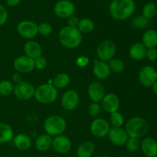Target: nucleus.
<instances>
[{
    "mask_svg": "<svg viewBox=\"0 0 157 157\" xmlns=\"http://www.w3.org/2000/svg\"><path fill=\"white\" fill-rule=\"evenodd\" d=\"M136 10L134 0H112L109 6V12L113 18L124 21L130 18Z\"/></svg>",
    "mask_w": 157,
    "mask_h": 157,
    "instance_id": "nucleus-1",
    "label": "nucleus"
},
{
    "mask_svg": "<svg viewBox=\"0 0 157 157\" xmlns=\"http://www.w3.org/2000/svg\"><path fill=\"white\" fill-rule=\"evenodd\" d=\"M58 40L61 45L66 48L75 49L82 42V34L78 28L64 26L58 33Z\"/></svg>",
    "mask_w": 157,
    "mask_h": 157,
    "instance_id": "nucleus-2",
    "label": "nucleus"
},
{
    "mask_svg": "<svg viewBox=\"0 0 157 157\" xmlns=\"http://www.w3.org/2000/svg\"><path fill=\"white\" fill-rule=\"evenodd\" d=\"M125 130L129 137L140 139L148 133L150 124L148 121L141 117H133L127 121L125 125Z\"/></svg>",
    "mask_w": 157,
    "mask_h": 157,
    "instance_id": "nucleus-3",
    "label": "nucleus"
},
{
    "mask_svg": "<svg viewBox=\"0 0 157 157\" xmlns=\"http://www.w3.org/2000/svg\"><path fill=\"white\" fill-rule=\"evenodd\" d=\"M43 127L46 134L55 137L64 133L67 127V123L62 117L59 115H52L46 118Z\"/></svg>",
    "mask_w": 157,
    "mask_h": 157,
    "instance_id": "nucleus-4",
    "label": "nucleus"
},
{
    "mask_svg": "<svg viewBox=\"0 0 157 157\" xmlns=\"http://www.w3.org/2000/svg\"><path fill=\"white\" fill-rule=\"evenodd\" d=\"M58 92L53 84H43L38 86L35 91L34 98L40 104H50L58 98Z\"/></svg>",
    "mask_w": 157,
    "mask_h": 157,
    "instance_id": "nucleus-5",
    "label": "nucleus"
},
{
    "mask_svg": "<svg viewBox=\"0 0 157 157\" xmlns=\"http://www.w3.org/2000/svg\"><path fill=\"white\" fill-rule=\"evenodd\" d=\"M117 52L116 44L113 41L110 39H106L100 42L96 48L97 56L99 60L108 62L113 58Z\"/></svg>",
    "mask_w": 157,
    "mask_h": 157,
    "instance_id": "nucleus-6",
    "label": "nucleus"
},
{
    "mask_svg": "<svg viewBox=\"0 0 157 157\" xmlns=\"http://www.w3.org/2000/svg\"><path fill=\"white\" fill-rule=\"evenodd\" d=\"M53 11L57 17L64 19L74 15L76 7L71 0H59L54 6Z\"/></svg>",
    "mask_w": 157,
    "mask_h": 157,
    "instance_id": "nucleus-7",
    "label": "nucleus"
},
{
    "mask_svg": "<svg viewBox=\"0 0 157 157\" xmlns=\"http://www.w3.org/2000/svg\"><path fill=\"white\" fill-rule=\"evenodd\" d=\"M35 88L34 85L28 81H21L14 86L13 93L17 99L21 101H29L34 98Z\"/></svg>",
    "mask_w": 157,
    "mask_h": 157,
    "instance_id": "nucleus-8",
    "label": "nucleus"
},
{
    "mask_svg": "<svg viewBox=\"0 0 157 157\" xmlns=\"http://www.w3.org/2000/svg\"><path fill=\"white\" fill-rule=\"evenodd\" d=\"M139 81L144 87H152L157 81V70L151 65H145L140 70Z\"/></svg>",
    "mask_w": 157,
    "mask_h": 157,
    "instance_id": "nucleus-9",
    "label": "nucleus"
},
{
    "mask_svg": "<svg viewBox=\"0 0 157 157\" xmlns=\"http://www.w3.org/2000/svg\"><path fill=\"white\" fill-rule=\"evenodd\" d=\"M17 32L19 35L25 39H32L37 36L38 25L32 21L24 20L17 25Z\"/></svg>",
    "mask_w": 157,
    "mask_h": 157,
    "instance_id": "nucleus-10",
    "label": "nucleus"
},
{
    "mask_svg": "<svg viewBox=\"0 0 157 157\" xmlns=\"http://www.w3.org/2000/svg\"><path fill=\"white\" fill-rule=\"evenodd\" d=\"M63 108L68 111L75 110L80 103V96L75 90H68L63 94L61 100Z\"/></svg>",
    "mask_w": 157,
    "mask_h": 157,
    "instance_id": "nucleus-11",
    "label": "nucleus"
},
{
    "mask_svg": "<svg viewBox=\"0 0 157 157\" xmlns=\"http://www.w3.org/2000/svg\"><path fill=\"white\" fill-rule=\"evenodd\" d=\"M110 129V124L104 118H96L90 124V132L95 137L103 138L107 136Z\"/></svg>",
    "mask_w": 157,
    "mask_h": 157,
    "instance_id": "nucleus-12",
    "label": "nucleus"
},
{
    "mask_svg": "<svg viewBox=\"0 0 157 157\" xmlns=\"http://www.w3.org/2000/svg\"><path fill=\"white\" fill-rule=\"evenodd\" d=\"M13 67L20 74L30 73L35 69V61L26 55H21L14 60Z\"/></svg>",
    "mask_w": 157,
    "mask_h": 157,
    "instance_id": "nucleus-13",
    "label": "nucleus"
},
{
    "mask_svg": "<svg viewBox=\"0 0 157 157\" xmlns=\"http://www.w3.org/2000/svg\"><path fill=\"white\" fill-rule=\"evenodd\" d=\"M52 147L58 153L64 154L71 150L72 147V142L68 136L61 134L53 138Z\"/></svg>",
    "mask_w": 157,
    "mask_h": 157,
    "instance_id": "nucleus-14",
    "label": "nucleus"
},
{
    "mask_svg": "<svg viewBox=\"0 0 157 157\" xmlns=\"http://www.w3.org/2000/svg\"><path fill=\"white\" fill-rule=\"evenodd\" d=\"M109 140L115 146L121 147L125 145L126 142L128 140L129 136L127 135L125 129L123 127H113L110 129L107 134Z\"/></svg>",
    "mask_w": 157,
    "mask_h": 157,
    "instance_id": "nucleus-15",
    "label": "nucleus"
},
{
    "mask_svg": "<svg viewBox=\"0 0 157 157\" xmlns=\"http://www.w3.org/2000/svg\"><path fill=\"white\" fill-rule=\"evenodd\" d=\"M87 94L92 102L99 104L105 96V88L102 83L99 81H93L89 84Z\"/></svg>",
    "mask_w": 157,
    "mask_h": 157,
    "instance_id": "nucleus-16",
    "label": "nucleus"
},
{
    "mask_svg": "<svg viewBox=\"0 0 157 157\" xmlns=\"http://www.w3.org/2000/svg\"><path fill=\"white\" fill-rule=\"evenodd\" d=\"M101 104L104 111L108 113H112L118 111L121 105V101L117 95L114 94H105L101 101Z\"/></svg>",
    "mask_w": 157,
    "mask_h": 157,
    "instance_id": "nucleus-17",
    "label": "nucleus"
},
{
    "mask_svg": "<svg viewBox=\"0 0 157 157\" xmlns=\"http://www.w3.org/2000/svg\"><path fill=\"white\" fill-rule=\"evenodd\" d=\"M93 73L97 78L100 80H105L109 78L111 74L108 63L101 60H95L94 61Z\"/></svg>",
    "mask_w": 157,
    "mask_h": 157,
    "instance_id": "nucleus-18",
    "label": "nucleus"
},
{
    "mask_svg": "<svg viewBox=\"0 0 157 157\" xmlns=\"http://www.w3.org/2000/svg\"><path fill=\"white\" fill-rule=\"evenodd\" d=\"M140 148L143 153L147 157H156L157 141L153 137L144 138L140 143Z\"/></svg>",
    "mask_w": 157,
    "mask_h": 157,
    "instance_id": "nucleus-19",
    "label": "nucleus"
},
{
    "mask_svg": "<svg viewBox=\"0 0 157 157\" xmlns=\"http://www.w3.org/2000/svg\"><path fill=\"white\" fill-rule=\"evenodd\" d=\"M24 52L26 56L35 60L42 55V48L39 43L32 40L25 44Z\"/></svg>",
    "mask_w": 157,
    "mask_h": 157,
    "instance_id": "nucleus-20",
    "label": "nucleus"
},
{
    "mask_svg": "<svg viewBox=\"0 0 157 157\" xmlns=\"http://www.w3.org/2000/svg\"><path fill=\"white\" fill-rule=\"evenodd\" d=\"M12 140L14 147L21 151L28 150L32 146V140L29 135L25 133H18L14 136Z\"/></svg>",
    "mask_w": 157,
    "mask_h": 157,
    "instance_id": "nucleus-21",
    "label": "nucleus"
},
{
    "mask_svg": "<svg viewBox=\"0 0 157 157\" xmlns=\"http://www.w3.org/2000/svg\"><path fill=\"white\" fill-rule=\"evenodd\" d=\"M147 48L140 42H136L132 44L129 49V55L135 61H141L146 58Z\"/></svg>",
    "mask_w": 157,
    "mask_h": 157,
    "instance_id": "nucleus-22",
    "label": "nucleus"
},
{
    "mask_svg": "<svg viewBox=\"0 0 157 157\" xmlns=\"http://www.w3.org/2000/svg\"><path fill=\"white\" fill-rule=\"evenodd\" d=\"M142 43L146 48H156L157 46V31L155 29H148L144 33Z\"/></svg>",
    "mask_w": 157,
    "mask_h": 157,
    "instance_id": "nucleus-23",
    "label": "nucleus"
},
{
    "mask_svg": "<svg viewBox=\"0 0 157 157\" xmlns=\"http://www.w3.org/2000/svg\"><path fill=\"white\" fill-rule=\"evenodd\" d=\"M53 138L48 134L40 135L35 140V148L40 152H44L48 150L52 146Z\"/></svg>",
    "mask_w": 157,
    "mask_h": 157,
    "instance_id": "nucleus-24",
    "label": "nucleus"
},
{
    "mask_svg": "<svg viewBox=\"0 0 157 157\" xmlns=\"http://www.w3.org/2000/svg\"><path fill=\"white\" fill-rule=\"evenodd\" d=\"M14 138L12 127L6 123H0V144H7Z\"/></svg>",
    "mask_w": 157,
    "mask_h": 157,
    "instance_id": "nucleus-25",
    "label": "nucleus"
},
{
    "mask_svg": "<svg viewBox=\"0 0 157 157\" xmlns=\"http://www.w3.org/2000/svg\"><path fill=\"white\" fill-rule=\"evenodd\" d=\"M94 145L90 141H85L78 147L77 150L78 157H91L94 152Z\"/></svg>",
    "mask_w": 157,
    "mask_h": 157,
    "instance_id": "nucleus-26",
    "label": "nucleus"
},
{
    "mask_svg": "<svg viewBox=\"0 0 157 157\" xmlns=\"http://www.w3.org/2000/svg\"><path fill=\"white\" fill-rule=\"evenodd\" d=\"M52 81H53L52 84L56 88L64 89L69 85L71 82V78L67 74L60 73L57 75Z\"/></svg>",
    "mask_w": 157,
    "mask_h": 157,
    "instance_id": "nucleus-27",
    "label": "nucleus"
},
{
    "mask_svg": "<svg viewBox=\"0 0 157 157\" xmlns=\"http://www.w3.org/2000/svg\"><path fill=\"white\" fill-rule=\"evenodd\" d=\"M81 34H89L94 31L95 28L93 20L89 18H83L80 19L78 25L77 27Z\"/></svg>",
    "mask_w": 157,
    "mask_h": 157,
    "instance_id": "nucleus-28",
    "label": "nucleus"
},
{
    "mask_svg": "<svg viewBox=\"0 0 157 157\" xmlns=\"http://www.w3.org/2000/svg\"><path fill=\"white\" fill-rule=\"evenodd\" d=\"M157 14V8L155 3L147 2L142 9V15L147 19L150 20L154 18Z\"/></svg>",
    "mask_w": 157,
    "mask_h": 157,
    "instance_id": "nucleus-29",
    "label": "nucleus"
},
{
    "mask_svg": "<svg viewBox=\"0 0 157 157\" xmlns=\"http://www.w3.org/2000/svg\"><path fill=\"white\" fill-rule=\"evenodd\" d=\"M15 84L9 80L0 81V95L2 97L9 96L13 93Z\"/></svg>",
    "mask_w": 157,
    "mask_h": 157,
    "instance_id": "nucleus-30",
    "label": "nucleus"
},
{
    "mask_svg": "<svg viewBox=\"0 0 157 157\" xmlns=\"http://www.w3.org/2000/svg\"><path fill=\"white\" fill-rule=\"evenodd\" d=\"M107 63H108L110 71L113 72V73H121V72L124 71V67H125V64H124V61L117 58H112V59L110 60V61H109Z\"/></svg>",
    "mask_w": 157,
    "mask_h": 157,
    "instance_id": "nucleus-31",
    "label": "nucleus"
},
{
    "mask_svg": "<svg viewBox=\"0 0 157 157\" xmlns=\"http://www.w3.org/2000/svg\"><path fill=\"white\" fill-rule=\"evenodd\" d=\"M110 122L114 127H122L124 124V117L119 111L110 113Z\"/></svg>",
    "mask_w": 157,
    "mask_h": 157,
    "instance_id": "nucleus-32",
    "label": "nucleus"
},
{
    "mask_svg": "<svg viewBox=\"0 0 157 157\" xmlns=\"http://www.w3.org/2000/svg\"><path fill=\"white\" fill-rule=\"evenodd\" d=\"M126 148L130 153H135L140 148V143L139 139L133 137H129L125 144Z\"/></svg>",
    "mask_w": 157,
    "mask_h": 157,
    "instance_id": "nucleus-33",
    "label": "nucleus"
},
{
    "mask_svg": "<svg viewBox=\"0 0 157 157\" xmlns=\"http://www.w3.org/2000/svg\"><path fill=\"white\" fill-rule=\"evenodd\" d=\"M149 20L147 19L144 16L141 15H137L133 18L132 21V25L133 28L136 29H144L148 25Z\"/></svg>",
    "mask_w": 157,
    "mask_h": 157,
    "instance_id": "nucleus-34",
    "label": "nucleus"
},
{
    "mask_svg": "<svg viewBox=\"0 0 157 157\" xmlns=\"http://www.w3.org/2000/svg\"><path fill=\"white\" fill-rule=\"evenodd\" d=\"M53 31V27L48 22H41L38 25V32L42 36H48L51 35Z\"/></svg>",
    "mask_w": 157,
    "mask_h": 157,
    "instance_id": "nucleus-35",
    "label": "nucleus"
},
{
    "mask_svg": "<svg viewBox=\"0 0 157 157\" xmlns=\"http://www.w3.org/2000/svg\"><path fill=\"white\" fill-rule=\"evenodd\" d=\"M101 112V106L98 103H94L89 105L88 114L92 117H97Z\"/></svg>",
    "mask_w": 157,
    "mask_h": 157,
    "instance_id": "nucleus-36",
    "label": "nucleus"
},
{
    "mask_svg": "<svg viewBox=\"0 0 157 157\" xmlns=\"http://www.w3.org/2000/svg\"><path fill=\"white\" fill-rule=\"evenodd\" d=\"M34 61H35V68L38 69V70H44L47 67V59L42 55L35 58Z\"/></svg>",
    "mask_w": 157,
    "mask_h": 157,
    "instance_id": "nucleus-37",
    "label": "nucleus"
},
{
    "mask_svg": "<svg viewBox=\"0 0 157 157\" xmlns=\"http://www.w3.org/2000/svg\"><path fill=\"white\" fill-rule=\"evenodd\" d=\"M9 18V13L4 6L0 4V27L4 25Z\"/></svg>",
    "mask_w": 157,
    "mask_h": 157,
    "instance_id": "nucleus-38",
    "label": "nucleus"
},
{
    "mask_svg": "<svg viewBox=\"0 0 157 157\" xmlns=\"http://www.w3.org/2000/svg\"><path fill=\"white\" fill-rule=\"evenodd\" d=\"M75 63H76V65L78 67L83 68V67H85L88 65L89 63H90V59L86 56H80L77 58Z\"/></svg>",
    "mask_w": 157,
    "mask_h": 157,
    "instance_id": "nucleus-39",
    "label": "nucleus"
},
{
    "mask_svg": "<svg viewBox=\"0 0 157 157\" xmlns=\"http://www.w3.org/2000/svg\"><path fill=\"white\" fill-rule=\"evenodd\" d=\"M146 58L150 61H155L157 60V50L156 48L147 49Z\"/></svg>",
    "mask_w": 157,
    "mask_h": 157,
    "instance_id": "nucleus-40",
    "label": "nucleus"
},
{
    "mask_svg": "<svg viewBox=\"0 0 157 157\" xmlns=\"http://www.w3.org/2000/svg\"><path fill=\"white\" fill-rule=\"evenodd\" d=\"M79 21L80 19H78V17L72 15L70 18H67V25L71 26V27L77 28L78 25V23H79Z\"/></svg>",
    "mask_w": 157,
    "mask_h": 157,
    "instance_id": "nucleus-41",
    "label": "nucleus"
},
{
    "mask_svg": "<svg viewBox=\"0 0 157 157\" xmlns=\"http://www.w3.org/2000/svg\"><path fill=\"white\" fill-rule=\"evenodd\" d=\"M12 83H15V84H17V83H19L20 81H21V75L20 73H18V72H15V73H14L13 75H12Z\"/></svg>",
    "mask_w": 157,
    "mask_h": 157,
    "instance_id": "nucleus-42",
    "label": "nucleus"
},
{
    "mask_svg": "<svg viewBox=\"0 0 157 157\" xmlns=\"http://www.w3.org/2000/svg\"><path fill=\"white\" fill-rule=\"evenodd\" d=\"M21 0H6V3L10 7H15L18 6Z\"/></svg>",
    "mask_w": 157,
    "mask_h": 157,
    "instance_id": "nucleus-43",
    "label": "nucleus"
},
{
    "mask_svg": "<svg viewBox=\"0 0 157 157\" xmlns=\"http://www.w3.org/2000/svg\"><path fill=\"white\" fill-rule=\"evenodd\" d=\"M152 88H153V92L156 95H157V81L153 84V85L152 86Z\"/></svg>",
    "mask_w": 157,
    "mask_h": 157,
    "instance_id": "nucleus-44",
    "label": "nucleus"
},
{
    "mask_svg": "<svg viewBox=\"0 0 157 157\" xmlns=\"http://www.w3.org/2000/svg\"><path fill=\"white\" fill-rule=\"evenodd\" d=\"M101 157H110V156H107V155H104V156H101Z\"/></svg>",
    "mask_w": 157,
    "mask_h": 157,
    "instance_id": "nucleus-45",
    "label": "nucleus"
},
{
    "mask_svg": "<svg viewBox=\"0 0 157 157\" xmlns=\"http://www.w3.org/2000/svg\"><path fill=\"white\" fill-rule=\"evenodd\" d=\"M155 4H156V8H157V0H156V3H155Z\"/></svg>",
    "mask_w": 157,
    "mask_h": 157,
    "instance_id": "nucleus-46",
    "label": "nucleus"
},
{
    "mask_svg": "<svg viewBox=\"0 0 157 157\" xmlns=\"http://www.w3.org/2000/svg\"><path fill=\"white\" fill-rule=\"evenodd\" d=\"M0 108H1V103H0Z\"/></svg>",
    "mask_w": 157,
    "mask_h": 157,
    "instance_id": "nucleus-47",
    "label": "nucleus"
},
{
    "mask_svg": "<svg viewBox=\"0 0 157 157\" xmlns=\"http://www.w3.org/2000/svg\"><path fill=\"white\" fill-rule=\"evenodd\" d=\"M156 157H157V156H156Z\"/></svg>",
    "mask_w": 157,
    "mask_h": 157,
    "instance_id": "nucleus-48",
    "label": "nucleus"
}]
</instances>
